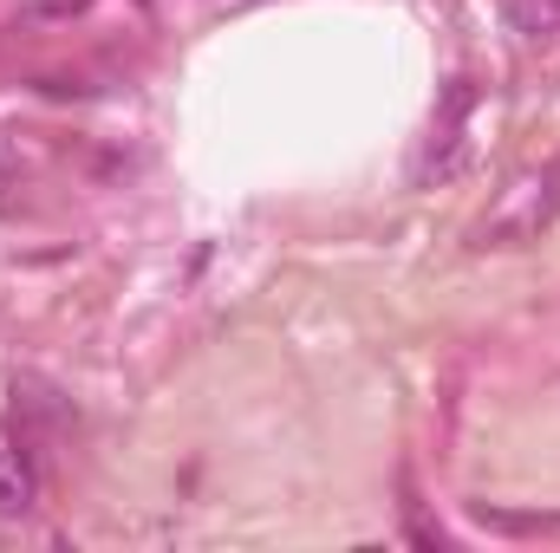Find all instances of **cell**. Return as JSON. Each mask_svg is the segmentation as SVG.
Returning <instances> with one entry per match:
<instances>
[{
	"instance_id": "obj_6",
	"label": "cell",
	"mask_w": 560,
	"mask_h": 553,
	"mask_svg": "<svg viewBox=\"0 0 560 553\" xmlns=\"http://www.w3.org/2000/svg\"><path fill=\"white\" fill-rule=\"evenodd\" d=\"M469 515L482 528H495V534H548V528H560L555 515H509V508H489V502H476Z\"/></svg>"
},
{
	"instance_id": "obj_1",
	"label": "cell",
	"mask_w": 560,
	"mask_h": 553,
	"mask_svg": "<svg viewBox=\"0 0 560 553\" xmlns=\"http://www.w3.org/2000/svg\"><path fill=\"white\" fill-rule=\"evenodd\" d=\"M555 215H560V156H548L495 196V209L476 222V248H522L541 228H555Z\"/></svg>"
},
{
	"instance_id": "obj_8",
	"label": "cell",
	"mask_w": 560,
	"mask_h": 553,
	"mask_svg": "<svg viewBox=\"0 0 560 553\" xmlns=\"http://www.w3.org/2000/svg\"><path fill=\"white\" fill-rule=\"evenodd\" d=\"M242 7H255V0H209V13H242Z\"/></svg>"
},
{
	"instance_id": "obj_4",
	"label": "cell",
	"mask_w": 560,
	"mask_h": 553,
	"mask_svg": "<svg viewBox=\"0 0 560 553\" xmlns=\"http://www.w3.org/2000/svg\"><path fill=\"white\" fill-rule=\"evenodd\" d=\"M33 495H39L33 462H26L20 449H0V521H20V515L33 508Z\"/></svg>"
},
{
	"instance_id": "obj_7",
	"label": "cell",
	"mask_w": 560,
	"mask_h": 553,
	"mask_svg": "<svg viewBox=\"0 0 560 553\" xmlns=\"http://www.w3.org/2000/svg\"><path fill=\"white\" fill-rule=\"evenodd\" d=\"M85 0H39V13H79Z\"/></svg>"
},
{
	"instance_id": "obj_5",
	"label": "cell",
	"mask_w": 560,
	"mask_h": 553,
	"mask_svg": "<svg viewBox=\"0 0 560 553\" xmlns=\"http://www.w3.org/2000/svg\"><path fill=\"white\" fill-rule=\"evenodd\" d=\"M502 20L522 39H560V0H502Z\"/></svg>"
},
{
	"instance_id": "obj_2",
	"label": "cell",
	"mask_w": 560,
	"mask_h": 553,
	"mask_svg": "<svg viewBox=\"0 0 560 553\" xmlns=\"http://www.w3.org/2000/svg\"><path fill=\"white\" fill-rule=\"evenodd\" d=\"M469 105H476V92L456 79V85L443 92V118H436V138H430V156H423L418 176H450V169L463 163V118H469Z\"/></svg>"
},
{
	"instance_id": "obj_3",
	"label": "cell",
	"mask_w": 560,
	"mask_h": 553,
	"mask_svg": "<svg viewBox=\"0 0 560 553\" xmlns=\"http://www.w3.org/2000/svg\"><path fill=\"white\" fill-rule=\"evenodd\" d=\"M59 416H66L59 391H46L39 378H20V385H13V411H7V423H13L20 443H46V430H52Z\"/></svg>"
}]
</instances>
